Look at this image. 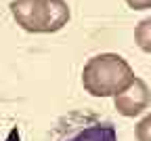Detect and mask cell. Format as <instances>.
Returning <instances> with one entry per match:
<instances>
[{
    "label": "cell",
    "instance_id": "obj_1",
    "mask_svg": "<svg viewBox=\"0 0 151 141\" xmlns=\"http://www.w3.org/2000/svg\"><path fill=\"white\" fill-rule=\"evenodd\" d=\"M134 70L118 53H99L82 70V86L92 97H116L134 82Z\"/></svg>",
    "mask_w": 151,
    "mask_h": 141
},
{
    "label": "cell",
    "instance_id": "obj_2",
    "mask_svg": "<svg viewBox=\"0 0 151 141\" xmlns=\"http://www.w3.org/2000/svg\"><path fill=\"white\" fill-rule=\"evenodd\" d=\"M55 141H118L116 129L92 116L71 114L55 131Z\"/></svg>",
    "mask_w": 151,
    "mask_h": 141
},
{
    "label": "cell",
    "instance_id": "obj_3",
    "mask_svg": "<svg viewBox=\"0 0 151 141\" xmlns=\"http://www.w3.org/2000/svg\"><path fill=\"white\" fill-rule=\"evenodd\" d=\"M151 105V91L147 86V82L143 78H134L126 91L118 93L113 97V108L118 110L120 116L124 118H134V116H141L147 108Z\"/></svg>",
    "mask_w": 151,
    "mask_h": 141
},
{
    "label": "cell",
    "instance_id": "obj_4",
    "mask_svg": "<svg viewBox=\"0 0 151 141\" xmlns=\"http://www.w3.org/2000/svg\"><path fill=\"white\" fill-rule=\"evenodd\" d=\"M9 9L21 30L44 34V0H13Z\"/></svg>",
    "mask_w": 151,
    "mask_h": 141
},
{
    "label": "cell",
    "instance_id": "obj_5",
    "mask_svg": "<svg viewBox=\"0 0 151 141\" xmlns=\"http://www.w3.org/2000/svg\"><path fill=\"white\" fill-rule=\"evenodd\" d=\"M71 19V11L65 0H44V34L63 30Z\"/></svg>",
    "mask_w": 151,
    "mask_h": 141
},
{
    "label": "cell",
    "instance_id": "obj_6",
    "mask_svg": "<svg viewBox=\"0 0 151 141\" xmlns=\"http://www.w3.org/2000/svg\"><path fill=\"white\" fill-rule=\"evenodd\" d=\"M134 42L143 53L151 55V17H145L134 28Z\"/></svg>",
    "mask_w": 151,
    "mask_h": 141
},
{
    "label": "cell",
    "instance_id": "obj_7",
    "mask_svg": "<svg viewBox=\"0 0 151 141\" xmlns=\"http://www.w3.org/2000/svg\"><path fill=\"white\" fill-rule=\"evenodd\" d=\"M134 137L137 141H151V114L139 120V124L134 126Z\"/></svg>",
    "mask_w": 151,
    "mask_h": 141
},
{
    "label": "cell",
    "instance_id": "obj_8",
    "mask_svg": "<svg viewBox=\"0 0 151 141\" xmlns=\"http://www.w3.org/2000/svg\"><path fill=\"white\" fill-rule=\"evenodd\" d=\"M124 2L132 11H147V9H151V0H124Z\"/></svg>",
    "mask_w": 151,
    "mask_h": 141
}]
</instances>
